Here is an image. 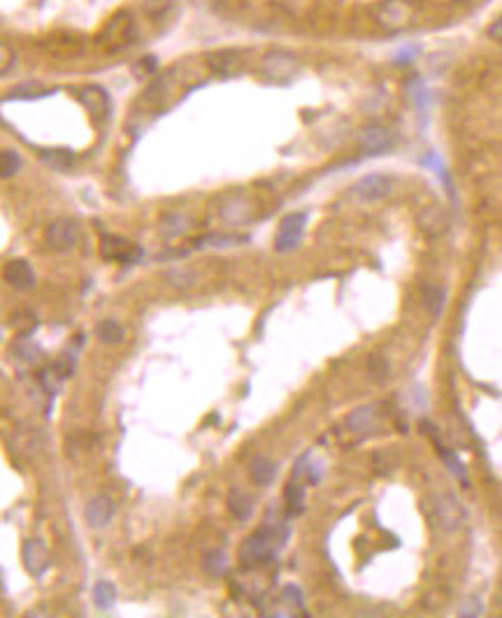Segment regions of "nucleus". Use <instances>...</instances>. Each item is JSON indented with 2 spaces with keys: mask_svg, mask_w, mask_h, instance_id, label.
<instances>
[{
  "mask_svg": "<svg viewBox=\"0 0 502 618\" xmlns=\"http://www.w3.org/2000/svg\"><path fill=\"white\" fill-rule=\"evenodd\" d=\"M286 539H289V528L284 523L263 525L260 530L253 532L251 537H247L242 541L240 553H238L240 563H242V567H247V570L270 565L272 560H275L277 551L286 544Z\"/></svg>",
  "mask_w": 502,
  "mask_h": 618,
  "instance_id": "nucleus-1",
  "label": "nucleus"
},
{
  "mask_svg": "<svg viewBox=\"0 0 502 618\" xmlns=\"http://www.w3.org/2000/svg\"><path fill=\"white\" fill-rule=\"evenodd\" d=\"M131 37H133V17H131V12L122 10L105 23L103 30H100L98 47L103 49V52H119V49H124L126 44L131 42Z\"/></svg>",
  "mask_w": 502,
  "mask_h": 618,
  "instance_id": "nucleus-2",
  "label": "nucleus"
},
{
  "mask_svg": "<svg viewBox=\"0 0 502 618\" xmlns=\"http://www.w3.org/2000/svg\"><path fill=\"white\" fill-rule=\"evenodd\" d=\"M416 5L412 0H386L377 12V21L386 30H403L414 21Z\"/></svg>",
  "mask_w": 502,
  "mask_h": 618,
  "instance_id": "nucleus-3",
  "label": "nucleus"
},
{
  "mask_svg": "<svg viewBox=\"0 0 502 618\" xmlns=\"http://www.w3.org/2000/svg\"><path fill=\"white\" fill-rule=\"evenodd\" d=\"M305 224H307V214H302V212L284 216L282 224H279V231L275 235V249L277 251L296 249V247L300 244V240H302Z\"/></svg>",
  "mask_w": 502,
  "mask_h": 618,
  "instance_id": "nucleus-4",
  "label": "nucleus"
},
{
  "mask_svg": "<svg viewBox=\"0 0 502 618\" xmlns=\"http://www.w3.org/2000/svg\"><path fill=\"white\" fill-rule=\"evenodd\" d=\"M79 240V226L73 219H59L47 228V244L54 251H70Z\"/></svg>",
  "mask_w": 502,
  "mask_h": 618,
  "instance_id": "nucleus-5",
  "label": "nucleus"
},
{
  "mask_svg": "<svg viewBox=\"0 0 502 618\" xmlns=\"http://www.w3.org/2000/svg\"><path fill=\"white\" fill-rule=\"evenodd\" d=\"M100 253H103L105 258H110V260H119V263H135V260L142 256V249L133 247L128 240L107 235V238L103 240V244H100Z\"/></svg>",
  "mask_w": 502,
  "mask_h": 618,
  "instance_id": "nucleus-6",
  "label": "nucleus"
},
{
  "mask_svg": "<svg viewBox=\"0 0 502 618\" xmlns=\"http://www.w3.org/2000/svg\"><path fill=\"white\" fill-rule=\"evenodd\" d=\"M358 142H360V149L367 151V154H384V151H389L393 146V135L384 126H367L360 133Z\"/></svg>",
  "mask_w": 502,
  "mask_h": 618,
  "instance_id": "nucleus-7",
  "label": "nucleus"
},
{
  "mask_svg": "<svg viewBox=\"0 0 502 618\" xmlns=\"http://www.w3.org/2000/svg\"><path fill=\"white\" fill-rule=\"evenodd\" d=\"M5 279H8V284H12L19 291H28L35 286V272L28 260H23V258L10 260L8 267H5Z\"/></svg>",
  "mask_w": 502,
  "mask_h": 618,
  "instance_id": "nucleus-8",
  "label": "nucleus"
},
{
  "mask_svg": "<svg viewBox=\"0 0 502 618\" xmlns=\"http://www.w3.org/2000/svg\"><path fill=\"white\" fill-rule=\"evenodd\" d=\"M354 191H356V195H358L360 200H367V202L381 200V197L391 191V180L389 177H384V175H367L358 184H356Z\"/></svg>",
  "mask_w": 502,
  "mask_h": 618,
  "instance_id": "nucleus-9",
  "label": "nucleus"
},
{
  "mask_svg": "<svg viewBox=\"0 0 502 618\" xmlns=\"http://www.w3.org/2000/svg\"><path fill=\"white\" fill-rule=\"evenodd\" d=\"M23 563H26L28 572L35 577H40L49 567V549L44 546L42 539H28L23 544Z\"/></svg>",
  "mask_w": 502,
  "mask_h": 618,
  "instance_id": "nucleus-10",
  "label": "nucleus"
},
{
  "mask_svg": "<svg viewBox=\"0 0 502 618\" xmlns=\"http://www.w3.org/2000/svg\"><path fill=\"white\" fill-rule=\"evenodd\" d=\"M114 516V502L105 495H98L86 505V521L91 528H105Z\"/></svg>",
  "mask_w": 502,
  "mask_h": 618,
  "instance_id": "nucleus-11",
  "label": "nucleus"
},
{
  "mask_svg": "<svg viewBox=\"0 0 502 618\" xmlns=\"http://www.w3.org/2000/svg\"><path fill=\"white\" fill-rule=\"evenodd\" d=\"M263 68L270 79H289L296 68V61H293V56L286 54V52H272V54H268V59H265Z\"/></svg>",
  "mask_w": 502,
  "mask_h": 618,
  "instance_id": "nucleus-12",
  "label": "nucleus"
},
{
  "mask_svg": "<svg viewBox=\"0 0 502 618\" xmlns=\"http://www.w3.org/2000/svg\"><path fill=\"white\" fill-rule=\"evenodd\" d=\"M305 614V600L298 586H286L282 597H279V607L272 616H302Z\"/></svg>",
  "mask_w": 502,
  "mask_h": 618,
  "instance_id": "nucleus-13",
  "label": "nucleus"
},
{
  "mask_svg": "<svg viewBox=\"0 0 502 618\" xmlns=\"http://www.w3.org/2000/svg\"><path fill=\"white\" fill-rule=\"evenodd\" d=\"M81 103L86 105V110L93 114V117H105L110 112V98H107V91L100 86H86L84 91L79 93Z\"/></svg>",
  "mask_w": 502,
  "mask_h": 618,
  "instance_id": "nucleus-14",
  "label": "nucleus"
},
{
  "mask_svg": "<svg viewBox=\"0 0 502 618\" xmlns=\"http://www.w3.org/2000/svg\"><path fill=\"white\" fill-rule=\"evenodd\" d=\"M418 226H421V231H425L428 235H440L444 228H447V216H444L440 207H428L421 216H418Z\"/></svg>",
  "mask_w": 502,
  "mask_h": 618,
  "instance_id": "nucleus-15",
  "label": "nucleus"
},
{
  "mask_svg": "<svg viewBox=\"0 0 502 618\" xmlns=\"http://www.w3.org/2000/svg\"><path fill=\"white\" fill-rule=\"evenodd\" d=\"M275 474H277V467L270 458L258 456L256 461L251 463V479L256 481L258 486H268V483L275 479Z\"/></svg>",
  "mask_w": 502,
  "mask_h": 618,
  "instance_id": "nucleus-16",
  "label": "nucleus"
},
{
  "mask_svg": "<svg viewBox=\"0 0 502 618\" xmlns=\"http://www.w3.org/2000/svg\"><path fill=\"white\" fill-rule=\"evenodd\" d=\"M93 602H95V607L103 609V611L112 609L114 602H117V588H114L110 581H105V579L98 581L93 586Z\"/></svg>",
  "mask_w": 502,
  "mask_h": 618,
  "instance_id": "nucleus-17",
  "label": "nucleus"
},
{
  "mask_svg": "<svg viewBox=\"0 0 502 618\" xmlns=\"http://www.w3.org/2000/svg\"><path fill=\"white\" fill-rule=\"evenodd\" d=\"M284 498H286V512H289V516H296V514H302L305 509V490L298 486L296 481H291L289 486H286L284 490Z\"/></svg>",
  "mask_w": 502,
  "mask_h": 618,
  "instance_id": "nucleus-18",
  "label": "nucleus"
},
{
  "mask_svg": "<svg viewBox=\"0 0 502 618\" xmlns=\"http://www.w3.org/2000/svg\"><path fill=\"white\" fill-rule=\"evenodd\" d=\"M423 305L430 311V316L437 318L444 309V291L440 286H425L423 289Z\"/></svg>",
  "mask_w": 502,
  "mask_h": 618,
  "instance_id": "nucleus-19",
  "label": "nucleus"
},
{
  "mask_svg": "<svg viewBox=\"0 0 502 618\" xmlns=\"http://www.w3.org/2000/svg\"><path fill=\"white\" fill-rule=\"evenodd\" d=\"M95 333H98V340L105 342V344H119V342L124 340V328L119 326L114 318H107V321L98 323Z\"/></svg>",
  "mask_w": 502,
  "mask_h": 618,
  "instance_id": "nucleus-20",
  "label": "nucleus"
},
{
  "mask_svg": "<svg viewBox=\"0 0 502 618\" xmlns=\"http://www.w3.org/2000/svg\"><path fill=\"white\" fill-rule=\"evenodd\" d=\"M40 158H42V163H47L49 168H54V170H68L75 161V156L70 154V151H63V149L42 151Z\"/></svg>",
  "mask_w": 502,
  "mask_h": 618,
  "instance_id": "nucleus-21",
  "label": "nucleus"
},
{
  "mask_svg": "<svg viewBox=\"0 0 502 618\" xmlns=\"http://www.w3.org/2000/svg\"><path fill=\"white\" fill-rule=\"evenodd\" d=\"M374 407H360V409H356L351 416L347 418V423H349V428L351 430H363V428H367V425H372V421H374Z\"/></svg>",
  "mask_w": 502,
  "mask_h": 618,
  "instance_id": "nucleus-22",
  "label": "nucleus"
},
{
  "mask_svg": "<svg viewBox=\"0 0 502 618\" xmlns=\"http://www.w3.org/2000/svg\"><path fill=\"white\" fill-rule=\"evenodd\" d=\"M251 507H253V502L247 498L242 490H233L231 493V512L238 516V519H247V516L251 514Z\"/></svg>",
  "mask_w": 502,
  "mask_h": 618,
  "instance_id": "nucleus-23",
  "label": "nucleus"
},
{
  "mask_svg": "<svg viewBox=\"0 0 502 618\" xmlns=\"http://www.w3.org/2000/svg\"><path fill=\"white\" fill-rule=\"evenodd\" d=\"M0 158H3V177L10 180V177L17 175V170L21 168V158H19L17 151H12V149H5L3 154H0Z\"/></svg>",
  "mask_w": 502,
  "mask_h": 618,
  "instance_id": "nucleus-24",
  "label": "nucleus"
},
{
  "mask_svg": "<svg viewBox=\"0 0 502 618\" xmlns=\"http://www.w3.org/2000/svg\"><path fill=\"white\" fill-rule=\"evenodd\" d=\"M212 68L221 70V73L231 75L235 70V63H238V54H231V52H221V54H214L212 59Z\"/></svg>",
  "mask_w": 502,
  "mask_h": 618,
  "instance_id": "nucleus-25",
  "label": "nucleus"
},
{
  "mask_svg": "<svg viewBox=\"0 0 502 618\" xmlns=\"http://www.w3.org/2000/svg\"><path fill=\"white\" fill-rule=\"evenodd\" d=\"M173 3H175V0H142V8H144V12H147L149 17L161 19L165 12L173 8Z\"/></svg>",
  "mask_w": 502,
  "mask_h": 618,
  "instance_id": "nucleus-26",
  "label": "nucleus"
},
{
  "mask_svg": "<svg viewBox=\"0 0 502 618\" xmlns=\"http://www.w3.org/2000/svg\"><path fill=\"white\" fill-rule=\"evenodd\" d=\"M226 565H228V558L224 551H214L205 558V570L209 574H221L226 570Z\"/></svg>",
  "mask_w": 502,
  "mask_h": 618,
  "instance_id": "nucleus-27",
  "label": "nucleus"
},
{
  "mask_svg": "<svg viewBox=\"0 0 502 618\" xmlns=\"http://www.w3.org/2000/svg\"><path fill=\"white\" fill-rule=\"evenodd\" d=\"M488 37H493V40L502 42V15L495 19L491 26H488Z\"/></svg>",
  "mask_w": 502,
  "mask_h": 618,
  "instance_id": "nucleus-28",
  "label": "nucleus"
}]
</instances>
